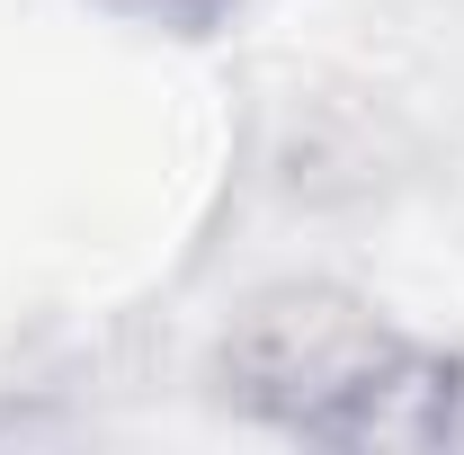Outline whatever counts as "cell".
<instances>
[{"label": "cell", "instance_id": "1", "mask_svg": "<svg viewBox=\"0 0 464 455\" xmlns=\"http://www.w3.org/2000/svg\"><path fill=\"white\" fill-rule=\"evenodd\" d=\"M215 393L277 429L295 447H438L456 438L464 366L447 348L402 331L393 313H375L366 295L322 277H295L250 295L224 322L215 348Z\"/></svg>", "mask_w": 464, "mask_h": 455}, {"label": "cell", "instance_id": "2", "mask_svg": "<svg viewBox=\"0 0 464 455\" xmlns=\"http://www.w3.org/2000/svg\"><path fill=\"white\" fill-rule=\"evenodd\" d=\"M116 9H134V18H161L179 36H206V27H224L241 0H116Z\"/></svg>", "mask_w": 464, "mask_h": 455}]
</instances>
